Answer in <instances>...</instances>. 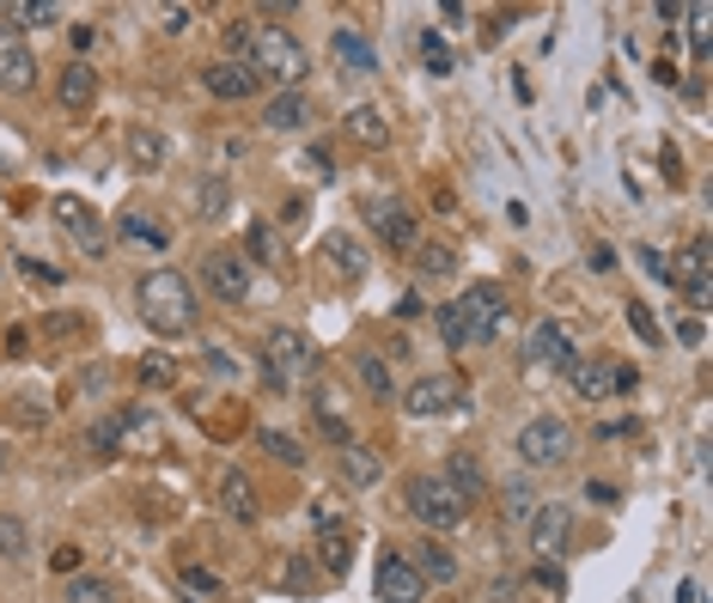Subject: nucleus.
<instances>
[{
  "label": "nucleus",
  "mask_w": 713,
  "mask_h": 603,
  "mask_svg": "<svg viewBox=\"0 0 713 603\" xmlns=\"http://www.w3.org/2000/svg\"><path fill=\"white\" fill-rule=\"evenodd\" d=\"M506 311H513V299H506V287H494V281H475V287H463L458 299L439 311V336H446V348H489L494 336H501Z\"/></svg>",
  "instance_id": "f257e3e1"
},
{
  "label": "nucleus",
  "mask_w": 713,
  "mask_h": 603,
  "mask_svg": "<svg viewBox=\"0 0 713 603\" xmlns=\"http://www.w3.org/2000/svg\"><path fill=\"white\" fill-rule=\"evenodd\" d=\"M134 305H141L153 336H189L196 329V287L177 268H146L141 287H134Z\"/></svg>",
  "instance_id": "f03ea898"
},
{
  "label": "nucleus",
  "mask_w": 713,
  "mask_h": 603,
  "mask_svg": "<svg viewBox=\"0 0 713 603\" xmlns=\"http://www.w3.org/2000/svg\"><path fill=\"white\" fill-rule=\"evenodd\" d=\"M256 366H263V379L275 384V391H299V384L317 379V348L305 329H268L263 336V354H256Z\"/></svg>",
  "instance_id": "7ed1b4c3"
},
{
  "label": "nucleus",
  "mask_w": 713,
  "mask_h": 603,
  "mask_svg": "<svg viewBox=\"0 0 713 603\" xmlns=\"http://www.w3.org/2000/svg\"><path fill=\"white\" fill-rule=\"evenodd\" d=\"M409 512H415V525L434 530V537H451V530L470 525V500H463L446 475H415L409 482Z\"/></svg>",
  "instance_id": "20e7f679"
},
{
  "label": "nucleus",
  "mask_w": 713,
  "mask_h": 603,
  "mask_svg": "<svg viewBox=\"0 0 713 603\" xmlns=\"http://www.w3.org/2000/svg\"><path fill=\"white\" fill-rule=\"evenodd\" d=\"M244 62L256 67V79H275L281 92H299V79H305V50H299V37H293V31L256 25L251 55H244Z\"/></svg>",
  "instance_id": "39448f33"
},
{
  "label": "nucleus",
  "mask_w": 713,
  "mask_h": 603,
  "mask_svg": "<svg viewBox=\"0 0 713 603\" xmlns=\"http://www.w3.org/2000/svg\"><path fill=\"white\" fill-rule=\"evenodd\" d=\"M463 403H470V391H463L458 372H427V379H415L409 391H403V408H409L415 420H427V415H463Z\"/></svg>",
  "instance_id": "423d86ee"
},
{
  "label": "nucleus",
  "mask_w": 713,
  "mask_h": 603,
  "mask_svg": "<svg viewBox=\"0 0 713 603\" xmlns=\"http://www.w3.org/2000/svg\"><path fill=\"white\" fill-rule=\"evenodd\" d=\"M568 451H573V427L561 415H537V420H525V427H518V458L537 463V470L568 463Z\"/></svg>",
  "instance_id": "0eeeda50"
},
{
  "label": "nucleus",
  "mask_w": 713,
  "mask_h": 603,
  "mask_svg": "<svg viewBox=\"0 0 713 603\" xmlns=\"http://www.w3.org/2000/svg\"><path fill=\"white\" fill-rule=\"evenodd\" d=\"M201 287L213 293L220 305H244L251 299V256L244 250H208V263H201Z\"/></svg>",
  "instance_id": "6e6552de"
},
{
  "label": "nucleus",
  "mask_w": 713,
  "mask_h": 603,
  "mask_svg": "<svg viewBox=\"0 0 713 603\" xmlns=\"http://www.w3.org/2000/svg\"><path fill=\"white\" fill-rule=\"evenodd\" d=\"M525 525H530V555H537L542 567H555L561 555H568V542H573V506H568V500L537 506Z\"/></svg>",
  "instance_id": "1a4fd4ad"
},
{
  "label": "nucleus",
  "mask_w": 713,
  "mask_h": 603,
  "mask_svg": "<svg viewBox=\"0 0 713 603\" xmlns=\"http://www.w3.org/2000/svg\"><path fill=\"white\" fill-rule=\"evenodd\" d=\"M55 220H62V232L74 238L86 256H105L110 250V226H105V213L92 208V201H79V196H55Z\"/></svg>",
  "instance_id": "9d476101"
},
{
  "label": "nucleus",
  "mask_w": 713,
  "mask_h": 603,
  "mask_svg": "<svg viewBox=\"0 0 713 603\" xmlns=\"http://www.w3.org/2000/svg\"><path fill=\"white\" fill-rule=\"evenodd\" d=\"M671 287L683 293V299H695V305H707L713 299V275H707V238H689L683 250H677L671 263Z\"/></svg>",
  "instance_id": "9b49d317"
},
{
  "label": "nucleus",
  "mask_w": 713,
  "mask_h": 603,
  "mask_svg": "<svg viewBox=\"0 0 713 603\" xmlns=\"http://www.w3.org/2000/svg\"><path fill=\"white\" fill-rule=\"evenodd\" d=\"M31 79H37V55H31L25 31L0 25V92H31Z\"/></svg>",
  "instance_id": "f8f14e48"
},
{
  "label": "nucleus",
  "mask_w": 713,
  "mask_h": 603,
  "mask_svg": "<svg viewBox=\"0 0 713 603\" xmlns=\"http://www.w3.org/2000/svg\"><path fill=\"white\" fill-rule=\"evenodd\" d=\"M372 232L384 250H415L421 244V220H415L409 201H372Z\"/></svg>",
  "instance_id": "ddd939ff"
},
{
  "label": "nucleus",
  "mask_w": 713,
  "mask_h": 603,
  "mask_svg": "<svg viewBox=\"0 0 713 603\" xmlns=\"http://www.w3.org/2000/svg\"><path fill=\"white\" fill-rule=\"evenodd\" d=\"M421 597H427V585H421V573H415V561L384 549L379 555V603H421Z\"/></svg>",
  "instance_id": "4468645a"
},
{
  "label": "nucleus",
  "mask_w": 713,
  "mask_h": 603,
  "mask_svg": "<svg viewBox=\"0 0 713 603\" xmlns=\"http://www.w3.org/2000/svg\"><path fill=\"white\" fill-rule=\"evenodd\" d=\"M201 86H208L213 98H226V105H244V98H256V86H263V79H256V67L251 62H208L201 67Z\"/></svg>",
  "instance_id": "2eb2a0df"
},
{
  "label": "nucleus",
  "mask_w": 713,
  "mask_h": 603,
  "mask_svg": "<svg viewBox=\"0 0 713 603\" xmlns=\"http://www.w3.org/2000/svg\"><path fill=\"white\" fill-rule=\"evenodd\" d=\"M525 360H530V366H561V372H573V366H580V360H573V348H568V336H561V324H555V317H542V324L525 336Z\"/></svg>",
  "instance_id": "dca6fc26"
},
{
  "label": "nucleus",
  "mask_w": 713,
  "mask_h": 603,
  "mask_svg": "<svg viewBox=\"0 0 713 603\" xmlns=\"http://www.w3.org/2000/svg\"><path fill=\"white\" fill-rule=\"evenodd\" d=\"M317 256H323V268H336L348 287H360V281H366V268H372L366 263V244H360V238H348V232H330Z\"/></svg>",
  "instance_id": "f3484780"
},
{
  "label": "nucleus",
  "mask_w": 713,
  "mask_h": 603,
  "mask_svg": "<svg viewBox=\"0 0 713 603\" xmlns=\"http://www.w3.org/2000/svg\"><path fill=\"white\" fill-rule=\"evenodd\" d=\"M220 506H226V518H232V525H256V518H263L256 487H251V475H244V470H226L220 475Z\"/></svg>",
  "instance_id": "a211bd4d"
},
{
  "label": "nucleus",
  "mask_w": 713,
  "mask_h": 603,
  "mask_svg": "<svg viewBox=\"0 0 713 603\" xmlns=\"http://www.w3.org/2000/svg\"><path fill=\"white\" fill-rule=\"evenodd\" d=\"M55 98H62V110L86 117V110H92V98H98V74H92V62H67V67H62V86H55Z\"/></svg>",
  "instance_id": "6ab92c4d"
},
{
  "label": "nucleus",
  "mask_w": 713,
  "mask_h": 603,
  "mask_svg": "<svg viewBox=\"0 0 713 603\" xmlns=\"http://www.w3.org/2000/svg\"><path fill=\"white\" fill-rule=\"evenodd\" d=\"M568 379L580 403H604V396H616V360H580Z\"/></svg>",
  "instance_id": "aec40b11"
},
{
  "label": "nucleus",
  "mask_w": 713,
  "mask_h": 603,
  "mask_svg": "<svg viewBox=\"0 0 713 603\" xmlns=\"http://www.w3.org/2000/svg\"><path fill=\"white\" fill-rule=\"evenodd\" d=\"M336 475H342L348 487H379L384 463H379V451H366V446H342L336 451Z\"/></svg>",
  "instance_id": "412c9836"
},
{
  "label": "nucleus",
  "mask_w": 713,
  "mask_h": 603,
  "mask_svg": "<svg viewBox=\"0 0 713 603\" xmlns=\"http://www.w3.org/2000/svg\"><path fill=\"white\" fill-rule=\"evenodd\" d=\"M311 122V98L305 92H275L268 98V110H263V129H275V134H293V129H305Z\"/></svg>",
  "instance_id": "4be33fe9"
},
{
  "label": "nucleus",
  "mask_w": 713,
  "mask_h": 603,
  "mask_svg": "<svg viewBox=\"0 0 713 603\" xmlns=\"http://www.w3.org/2000/svg\"><path fill=\"white\" fill-rule=\"evenodd\" d=\"M256 451H263L268 463H281V470H305V446L287 427H256Z\"/></svg>",
  "instance_id": "5701e85b"
},
{
  "label": "nucleus",
  "mask_w": 713,
  "mask_h": 603,
  "mask_svg": "<svg viewBox=\"0 0 713 603\" xmlns=\"http://www.w3.org/2000/svg\"><path fill=\"white\" fill-rule=\"evenodd\" d=\"M330 55L348 67V74H379V50H372V43L360 37V31H348V25L330 37Z\"/></svg>",
  "instance_id": "b1692460"
},
{
  "label": "nucleus",
  "mask_w": 713,
  "mask_h": 603,
  "mask_svg": "<svg viewBox=\"0 0 713 603\" xmlns=\"http://www.w3.org/2000/svg\"><path fill=\"white\" fill-rule=\"evenodd\" d=\"M415 573H421V585H458V555L439 549V542H427L421 555H409Z\"/></svg>",
  "instance_id": "393cba45"
},
{
  "label": "nucleus",
  "mask_w": 713,
  "mask_h": 603,
  "mask_svg": "<svg viewBox=\"0 0 713 603\" xmlns=\"http://www.w3.org/2000/svg\"><path fill=\"white\" fill-rule=\"evenodd\" d=\"M129 158H134V171H158L165 165V134H158L153 122H134L129 129Z\"/></svg>",
  "instance_id": "a878e982"
},
{
  "label": "nucleus",
  "mask_w": 713,
  "mask_h": 603,
  "mask_svg": "<svg viewBox=\"0 0 713 603\" xmlns=\"http://www.w3.org/2000/svg\"><path fill=\"white\" fill-rule=\"evenodd\" d=\"M348 561H354V530H323V537H317V567H323V573H348Z\"/></svg>",
  "instance_id": "bb28decb"
},
{
  "label": "nucleus",
  "mask_w": 713,
  "mask_h": 603,
  "mask_svg": "<svg viewBox=\"0 0 713 603\" xmlns=\"http://www.w3.org/2000/svg\"><path fill=\"white\" fill-rule=\"evenodd\" d=\"M348 134H354L360 146H384V141H391V122H384L379 105H354V110H348Z\"/></svg>",
  "instance_id": "cd10ccee"
},
{
  "label": "nucleus",
  "mask_w": 713,
  "mask_h": 603,
  "mask_svg": "<svg viewBox=\"0 0 713 603\" xmlns=\"http://www.w3.org/2000/svg\"><path fill=\"white\" fill-rule=\"evenodd\" d=\"M226 208H232V184H226L220 171H208L196 184V213L201 220H226Z\"/></svg>",
  "instance_id": "c85d7f7f"
},
{
  "label": "nucleus",
  "mask_w": 713,
  "mask_h": 603,
  "mask_svg": "<svg viewBox=\"0 0 713 603\" xmlns=\"http://www.w3.org/2000/svg\"><path fill=\"white\" fill-rule=\"evenodd\" d=\"M0 13L13 19V31H19V25H55V19H62V7H55V0H7Z\"/></svg>",
  "instance_id": "c756f323"
},
{
  "label": "nucleus",
  "mask_w": 713,
  "mask_h": 603,
  "mask_svg": "<svg viewBox=\"0 0 713 603\" xmlns=\"http://www.w3.org/2000/svg\"><path fill=\"white\" fill-rule=\"evenodd\" d=\"M446 482L458 487L463 500H475V494H482V487H489V482H482V463H475L470 451H458V458L446 463Z\"/></svg>",
  "instance_id": "7c9ffc66"
},
{
  "label": "nucleus",
  "mask_w": 713,
  "mask_h": 603,
  "mask_svg": "<svg viewBox=\"0 0 713 603\" xmlns=\"http://www.w3.org/2000/svg\"><path fill=\"white\" fill-rule=\"evenodd\" d=\"M31 549V530L19 512H0V561H19V555Z\"/></svg>",
  "instance_id": "2f4dec72"
},
{
  "label": "nucleus",
  "mask_w": 713,
  "mask_h": 603,
  "mask_svg": "<svg viewBox=\"0 0 713 603\" xmlns=\"http://www.w3.org/2000/svg\"><path fill=\"white\" fill-rule=\"evenodd\" d=\"M415 268H421L427 281H446L451 268H458V250H451V244H421V250H415Z\"/></svg>",
  "instance_id": "473e14b6"
},
{
  "label": "nucleus",
  "mask_w": 713,
  "mask_h": 603,
  "mask_svg": "<svg viewBox=\"0 0 713 603\" xmlns=\"http://www.w3.org/2000/svg\"><path fill=\"white\" fill-rule=\"evenodd\" d=\"M501 506H506V518L513 525H525L530 512H537V494L525 487V475H513V482H501Z\"/></svg>",
  "instance_id": "72a5a7b5"
},
{
  "label": "nucleus",
  "mask_w": 713,
  "mask_h": 603,
  "mask_svg": "<svg viewBox=\"0 0 713 603\" xmlns=\"http://www.w3.org/2000/svg\"><path fill=\"white\" fill-rule=\"evenodd\" d=\"M67 603H117V591H110V579H98V573H74Z\"/></svg>",
  "instance_id": "f704fd0d"
},
{
  "label": "nucleus",
  "mask_w": 713,
  "mask_h": 603,
  "mask_svg": "<svg viewBox=\"0 0 713 603\" xmlns=\"http://www.w3.org/2000/svg\"><path fill=\"white\" fill-rule=\"evenodd\" d=\"M251 37H256L251 19H232V25H220V50H226V62H244V55H251Z\"/></svg>",
  "instance_id": "c9c22d12"
},
{
  "label": "nucleus",
  "mask_w": 713,
  "mask_h": 603,
  "mask_svg": "<svg viewBox=\"0 0 713 603\" xmlns=\"http://www.w3.org/2000/svg\"><path fill=\"white\" fill-rule=\"evenodd\" d=\"M122 238H141V244H153V250H165L172 244V232H165V226H153L146 220V213H122V226H117Z\"/></svg>",
  "instance_id": "e433bc0d"
},
{
  "label": "nucleus",
  "mask_w": 713,
  "mask_h": 603,
  "mask_svg": "<svg viewBox=\"0 0 713 603\" xmlns=\"http://www.w3.org/2000/svg\"><path fill=\"white\" fill-rule=\"evenodd\" d=\"M244 250H251L256 263H281V232L268 220H256L251 226V238H244Z\"/></svg>",
  "instance_id": "4c0bfd02"
},
{
  "label": "nucleus",
  "mask_w": 713,
  "mask_h": 603,
  "mask_svg": "<svg viewBox=\"0 0 713 603\" xmlns=\"http://www.w3.org/2000/svg\"><path fill=\"white\" fill-rule=\"evenodd\" d=\"M134 372H141L146 391H165V384H177V366H172L165 354H141V360H134Z\"/></svg>",
  "instance_id": "58836bf2"
},
{
  "label": "nucleus",
  "mask_w": 713,
  "mask_h": 603,
  "mask_svg": "<svg viewBox=\"0 0 713 603\" xmlns=\"http://www.w3.org/2000/svg\"><path fill=\"white\" fill-rule=\"evenodd\" d=\"M354 366H360V384L384 403V396H391V366H384V354H360Z\"/></svg>",
  "instance_id": "ea45409f"
},
{
  "label": "nucleus",
  "mask_w": 713,
  "mask_h": 603,
  "mask_svg": "<svg viewBox=\"0 0 713 603\" xmlns=\"http://www.w3.org/2000/svg\"><path fill=\"white\" fill-rule=\"evenodd\" d=\"M86 451H92V458H117L122 451V439H117V420H92V427H86Z\"/></svg>",
  "instance_id": "a19ab883"
},
{
  "label": "nucleus",
  "mask_w": 713,
  "mask_h": 603,
  "mask_svg": "<svg viewBox=\"0 0 713 603\" xmlns=\"http://www.w3.org/2000/svg\"><path fill=\"white\" fill-rule=\"evenodd\" d=\"M110 420H117V439H122V446H134V439L153 434V415H146V408H117Z\"/></svg>",
  "instance_id": "79ce46f5"
},
{
  "label": "nucleus",
  "mask_w": 713,
  "mask_h": 603,
  "mask_svg": "<svg viewBox=\"0 0 713 603\" xmlns=\"http://www.w3.org/2000/svg\"><path fill=\"white\" fill-rule=\"evenodd\" d=\"M317 434L330 439V446H336V451H342V446H354V434H348V420H342V415H336V408H330V403H317Z\"/></svg>",
  "instance_id": "37998d69"
},
{
  "label": "nucleus",
  "mask_w": 713,
  "mask_h": 603,
  "mask_svg": "<svg viewBox=\"0 0 713 603\" xmlns=\"http://www.w3.org/2000/svg\"><path fill=\"white\" fill-rule=\"evenodd\" d=\"M421 62L434 67V74H451V43L439 37V31H421Z\"/></svg>",
  "instance_id": "c03bdc74"
},
{
  "label": "nucleus",
  "mask_w": 713,
  "mask_h": 603,
  "mask_svg": "<svg viewBox=\"0 0 713 603\" xmlns=\"http://www.w3.org/2000/svg\"><path fill=\"white\" fill-rule=\"evenodd\" d=\"M19 268H25V281H31V287H62V281H67V268H55V263H37V256H25V263H19Z\"/></svg>",
  "instance_id": "a18cd8bd"
},
{
  "label": "nucleus",
  "mask_w": 713,
  "mask_h": 603,
  "mask_svg": "<svg viewBox=\"0 0 713 603\" xmlns=\"http://www.w3.org/2000/svg\"><path fill=\"white\" fill-rule=\"evenodd\" d=\"M628 324H634V336H640V341H665V329L652 324V311L640 299H628Z\"/></svg>",
  "instance_id": "49530a36"
},
{
  "label": "nucleus",
  "mask_w": 713,
  "mask_h": 603,
  "mask_svg": "<svg viewBox=\"0 0 713 603\" xmlns=\"http://www.w3.org/2000/svg\"><path fill=\"white\" fill-rule=\"evenodd\" d=\"M311 525H317V537H323V530H342V506H336L330 494L311 500Z\"/></svg>",
  "instance_id": "de8ad7c7"
},
{
  "label": "nucleus",
  "mask_w": 713,
  "mask_h": 603,
  "mask_svg": "<svg viewBox=\"0 0 713 603\" xmlns=\"http://www.w3.org/2000/svg\"><path fill=\"white\" fill-rule=\"evenodd\" d=\"M634 256H640V268H647L652 281H665V287H671V268H665V256H659V250H652V244H640V250H634Z\"/></svg>",
  "instance_id": "09e8293b"
},
{
  "label": "nucleus",
  "mask_w": 713,
  "mask_h": 603,
  "mask_svg": "<svg viewBox=\"0 0 713 603\" xmlns=\"http://www.w3.org/2000/svg\"><path fill=\"white\" fill-rule=\"evenodd\" d=\"M158 19H165V31H172V37H184V31H189V19H196V13H189V7H165Z\"/></svg>",
  "instance_id": "8fccbe9b"
},
{
  "label": "nucleus",
  "mask_w": 713,
  "mask_h": 603,
  "mask_svg": "<svg viewBox=\"0 0 713 603\" xmlns=\"http://www.w3.org/2000/svg\"><path fill=\"white\" fill-rule=\"evenodd\" d=\"M50 567H55V573H67V579H74V573H79V549H74V542H62Z\"/></svg>",
  "instance_id": "3c124183"
},
{
  "label": "nucleus",
  "mask_w": 713,
  "mask_h": 603,
  "mask_svg": "<svg viewBox=\"0 0 713 603\" xmlns=\"http://www.w3.org/2000/svg\"><path fill=\"white\" fill-rule=\"evenodd\" d=\"M184 585H189V591H213L220 579H213L208 567H184Z\"/></svg>",
  "instance_id": "603ef678"
},
{
  "label": "nucleus",
  "mask_w": 713,
  "mask_h": 603,
  "mask_svg": "<svg viewBox=\"0 0 713 603\" xmlns=\"http://www.w3.org/2000/svg\"><path fill=\"white\" fill-rule=\"evenodd\" d=\"M67 37H74V50H92V43H98V25H67Z\"/></svg>",
  "instance_id": "864d4df0"
},
{
  "label": "nucleus",
  "mask_w": 713,
  "mask_h": 603,
  "mask_svg": "<svg viewBox=\"0 0 713 603\" xmlns=\"http://www.w3.org/2000/svg\"><path fill=\"white\" fill-rule=\"evenodd\" d=\"M201 360H208V372H232V366H238V360L226 354V348H208V354H201Z\"/></svg>",
  "instance_id": "5fc2aeb1"
},
{
  "label": "nucleus",
  "mask_w": 713,
  "mask_h": 603,
  "mask_svg": "<svg viewBox=\"0 0 713 603\" xmlns=\"http://www.w3.org/2000/svg\"><path fill=\"white\" fill-rule=\"evenodd\" d=\"M677 336H683V341H689V348H701V341H707V329H701V324H695V317H689V324H677Z\"/></svg>",
  "instance_id": "6e6d98bb"
},
{
  "label": "nucleus",
  "mask_w": 713,
  "mask_h": 603,
  "mask_svg": "<svg viewBox=\"0 0 713 603\" xmlns=\"http://www.w3.org/2000/svg\"><path fill=\"white\" fill-rule=\"evenodd\" d=\"M652 13H659L665 25H677V19H683V0H659V7H652Z\"/></svg>",
  "instance_id": "4d7b16f0"
},
{
  "label": "nucleus",
  "mask_w": 713,
  "mask_h": 603,
  "mask_svg": "<svg viewBox=\"0 0 713 603\" xmlns=\"http://www.w3.org/2000/svg\"><path fill=\"white\" fill-rule=\"evenodd\" d=\"M396 317H421V293H403V299H396Z\"/></svg>",
  "instance_id": "13d9d810"
},
{
  "label": "nucleus",
  "mask_w": 713,
  "mask_h": 603,
  "mask_svg": "<svg viewBox=\"0 0 713 603\" xmlns=\"http://www.w3.org/2000/svg\"><path fill=\"white\" fill-rule=\"evenodd\" d=\"M677 603H701V585H695V579H683V585H677Z\"/></svg>",
  "instance_id": "bf43d9fd"
},
{
  "label": "nucleus",
  "mask_w": 713,
  "mask_h": 603,
  "mask_svg": "<svg viewBox=\"0 0 713 603\" xmlns=\"http://www.w3.org/2000/svg\"><path fill=\"white\" fill-rule=\"evenodd\" d=\"M0 470H7V439H0Z\"/></svg>",
  "instance_id": "052dcab7"
},
{
  "label": "nucleus",
  "mask_w": 713,
  "mask_h": 603,
  "mask_svg": "<svg viewBox=\"0 0 713 603\" xmlns=\"http://www.w3.org/2000/svg\"><path fill=\"white\" fill-rule=\"evenodd\" d=\"M489 603H513V597H489Z\"/></svg>",
  "instance_id": "680f3d73"
}]
</instances>
